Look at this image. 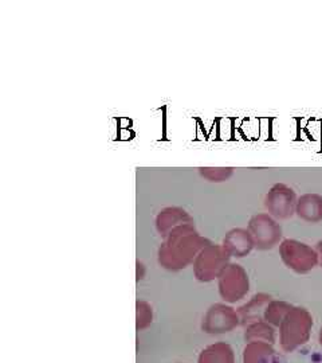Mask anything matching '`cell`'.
<instances>
[{"label":"cell","instance_id":"6da1fadb","mask_svg":"<svg viewBox=\"0 0 322 363\" xmlns=\"http://www.w3.org/2000/svg\"><path fill=\"white\" fill-rule=\"evenodd\" d=\"M202 240L191 233L187 226L176 228L171 235V240L163 249L161 259L168 267H180L192 256Z\"/></svg>","mask_w":322,"mask_h":363},{"label":"cell","instance_id":"7a4b0ae2","mask_svg":"<svg viewBox=\"0 0 322 363\" xmlns=\"http://www.w3.org/2000/svg\"><path fill=\"white\" fill-rule=\"evenodd\" d=\"M297 198L296 191L284 184V183H275L265 198V208L269 210L271 216L286 220L296 213Z\"/></svg>","mask_w":322,"mask_h":363},{"label":"cell","instance_id":"3957f363","mask_svg":"<svg viewBox=\"0 0 322 363\" xmlns=\"http://www.w3.org/2000/svg\"><path fill=\"white\" fill-rule=\"evenodd\" d=\"M282 259L297 272H308L317 264V256L309 247L297 241H284L281 247Z\"/></svg>","mask_w":322,"mask_h":363},{"label":"cell","instance_id":"277c9868","mask_svg":"<svg viewBox=\"0 0 322 363\" xmlns=\"http://www.w3.org/2000/svg\"><path fill=\"white\" fill-rule=\"evenodd\" d=\"M250 230L255 238L257 247L268 249L274 247L281 237V228L268 214H259L250 220Z\"/></svg>","mask_w":322,"mask_h":363},{"label":"cell","instance_id":"5b68a950","mask_svg":"<svg viewBox=\"0 0 322 363\" xmlns=\"http://www.w3.org/2000/svg\"><path fill=\"white\" fill-rule=\"evenodd\" d=\"M222 294L227 298H235L242 296L247 289V277L242 268L238 265L229 267L220 279Z\"/></svg>","mask_w":322,"mask_h":363},{"label":"cell","instance_id":"8992f818","mask_svg":"<svg viewBox=\"0 0 322 363\" xmlns=\"http://www.w3.org/2000/svg\"><path fill=\"white\" fill-rule=\"evenodd\" d=\"M224 262V253L219 247H209L205 250L200 257L196 261V274L203 279L208 280L215 276L220 267Z\"/></svg>","mask_w":322,"mask_h":363},{"label":"cell","instance_id":"52a82bcc","mask_svg":"<svg viewBox=\"0 0 322 363\" xmlns=\"http://www.w3.org/2000/svg\"><path fill=\"white\" fill-rule=\"evenodd\" d=\"M296 213L299 218L308 222L322 220V196L318 194H304L298 198Z\"/></svg>","mask_w":322,"mask_h":363},{"label":"cell","instance_id":"ba28073f","mask_svg":"<svg viewBox=\"0 0 322 363\" xmlns=\"http://www.w3.org/2000/svg\"><path fill=\"white\" fill-rule=\"evenodd\" d=\"M226 247L231 255L241 257L251 250L253 240L245 230H232L226 238Z\"/></svg>","mask_w":322,"mask_h":363},{"label":"cell","instance_id":"9c48e42d","mask_svg":"<svg viewBox=\"0 0 322 363\" xmlns=\"http://www.w3.org/2000/svg\"><path fill=\"white\" fill-rule=\"evenodd\" d=\"M190 220L188 214L180 208H168L160 211L157 217V226L161 232H166L173 223L176 222H183V220Z\"/></svg>","mask_w":322,"mask_h":363},{"label":"cell","instance_id":"30bf717a","mask_svg":"<svg viewBox=\"0 0 322 363\" xmlns=\"http://www.w3.org/2000/svg\"><path fill=\"white\" fill-rule=\"evenodd\" d=\"M199 175L211 183L227 182L234 175L232 167H199Z\"/></svg>","mask_w":322,"mask_h":363},{"label":"cell","instance_id":"8fae6325","mask_svg":"<svg viewBox=\"0 0 322 363\" xmlns=\"http://www.w3.org/2000/svg\"><path fill=\"white\" fill-rule=\"evenodd\" d=\"M318 250H320V255H321V264H322V241L318 244Z\"/></svg>","mask_w":322,"mask_h":363},{"label":"cell","instance_id":"7c38bea8","mask_svg":"<svg viewBox=\"0 0 322 363\" xmlns=\"http://www.w3.org/2000/svg\"><path fill=\"white\" fill-rule=\"evenodd\" d=\"M321 135H322V130H321Z\"/></svg>","mask_w":322,"mask_h":363}]
</instances>
